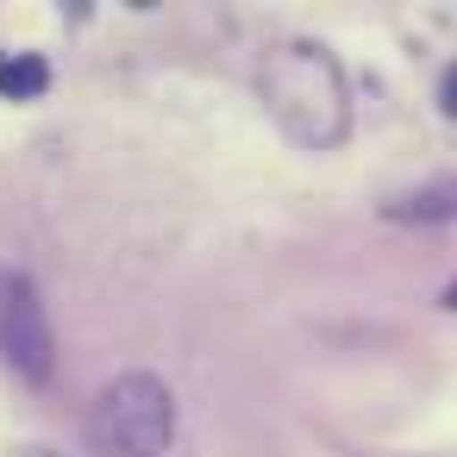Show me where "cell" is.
Listing matches in <instances>:
<instances>
[{"label": "cell", "mask_w": 457, "mask_h": 457, "mask_svg": "<svg viewBox=\"0 0 457 457\" xmlns=\"http://www.w3.org/2000/svg\"><path fill=\"white\" fill-rule=\"evenodd\" d=\"M438 101H445V113H451V120H457V70H451V76H445V95H438Z\"/></svg>", "instance_id": "cell-5"}, {"label": "cell", "mask_w": 457, "mask_h": 457, "mask_svg": "<svg viewBox=\"0 0 457 457\" xmlns=\"http://www.w3.org/2000/svg\"><path fill=\"white\" fill-rule=\"evenodd\" d=\"M451 307H457V288H451Z\"/></svg>", "instance_id": "cell-6"}, {"label": "cell", "mask_w": 457, "mask_h": 457, "mask_svg": "<svg viewBox=\"0 0 457 457\" xmlns=\"http://www.w3.org/2000/svg\"><path fill=\"white\" fill-rule=\"evenodd\" d=\"M45 88H51L45 57H7V63H0V95H7V101H32Z\"/></svg>", "instance_id": "cell-3"}, {"label": "cell", "mask_w": 457, "mask_h": 457, "mask_svg": "<svg viewBox=\"0 0 457 457\" xmlns=\"http://www.w3.org/2000/svg\"><path fill=\"white\" fill-rule=\"evenodd\" d=\"M176 438V401L157 376H120L95 401V445L107 457H163Z\"/></svg>", "instance_id": "cell-1"}, {"label": "cell", "mask_w": 457, "mask_h": 457, "mask_svg": "<svg viewBox=\"0 0 457 457\" xmlns=\"http://www.w3.org/2000/svg\"><path fill=\"white\" fill-rule=\"evenodd\" d=\"M0 357L20 363L32 382L51 376V326H45V307L32 295L26 276L0 270Z\"/></svg>", "instance_id": "cell-2"}, {"label": "cell", "mask_w": 457, "mask_h": 457, "mask_svg": "<svg viewBox=\"0 0 457 457\" xmlns=\"http://www.w3.org/2000/svg\"><path fill=\"white\" fill-rule=\"evenodd\" d=\"M395 213H401V220H457V182H445V188H420V195L395 201Z\"/></svg>", "instance_id": "cell-4"}]
</instances>
